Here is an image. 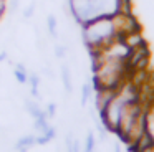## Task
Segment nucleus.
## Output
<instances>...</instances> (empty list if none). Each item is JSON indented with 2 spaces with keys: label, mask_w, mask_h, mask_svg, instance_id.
Listing matches in <instances>:
<instances>
[{
  "label": "nucleus",
  "mask_w": 154,
  "mask_h": 152,
  "mask_svg": "<svg viewBox=\"0 0 154 152\" xmlns=\"http://www.w3.org/2000/svg\"><path fill=\"white\" fill-rule=\"evenodd\" d=\"M28 84H30L32 88V96L33 98H38V86H40V76L37 74V73H32V74H28Z\"/></svg>",
  "instance_id": "9"
},
{
  "label": "nucleus",
  "mask_w": 154,
  "mask_h": 152,
  "mask_svg": "<svg viewBox=\"0 0 154 152\" xmlns=\"http://www.w3.org/2000/svg\"><path fill=\"white\" fill-rule=\"evenodd\" d=\"M33 12H35V0H33V2H32L28 7H27V8L23 10V18H32Z\"/></svg>",
  "instance_id": "15"
},
{
  "label": "nucleus",
  "mask_w": 154,
  "mask_h": 152,
  "mask_svg": "<svg viewBox=\"0 0 154 152\" xmlns=\"http://www.w3.org/2000/svg\"><path fill=\"white\" fill-rule=\"evenodd\" d=\"M93 91H94V86L91 83H85L83 88H81V106H86L88 99L93 96Z\"/></svg>",
  "instance_id": "10"
},
{
  "label": "nucleus",
  "mask_w": 154,
  "mask_h": 152,
  "mask_svg": "<svg viewBox=\"0 0 154 152\" xmlns=\"http://www.w3.org/2000/svg\"><path fill=\"white\" fill-rule=\"evenodd\" d=\"M25 108H27L28 114H30L33 119L40 117V116H47V112L40 108V104L35 102V101H32V99H27V101H25ZM47 117H48V116H47Z\"/></svg>",
  "instance_id": "5"
},
{
  "label": "nucleus",
  "mask_w": 154,
  "mask_h": 152,
  "mask_svg": "<svg viewBox=\"0 0 154 152\" xmlns=\"http://www.w3.org/2000/svg\"><path fill=\"white\" fill-rule=\"evenodd\" d=\"M144 132L154 142V99L144 106Z\"/></svg>",
  "instance_id": "2"
},
{
  "label": "nucleus",
  "mask_w": 154,
  "mask_h": 152,
  "mask_svg": "<svg viewBox=\"0 0 154 152\" xmlns=\"http://www.w3.org/2000/svg\"><path fill=\"white\" fill-rule=\"evenodd\" d=\"M55 135H57V129L50 126V127H48V131H45L43 134L35 135V137H37V144L38 145H45V144H48L50 141H53Z\"/></svg>",
  "instance_id": "7"
},
{
  "label": "nucleus",
  "mask_w": 154,
  "mask_h": 152,
  "mask_svg": "<svg viewBox=\"0 0 154 152\" xmlns=\"http://www.w3.org/2000/svg\"><path fill=\"white\" fill-rule=\"evenodd\" d=\"M14 76L17 78V81L20 84H25L28 81V71H27V66L22 65V63H17L15 65V69H14Z\"/></svg>",
  "instance_id": "6"
},
{
  "label": "nucleus",
  "mask_w": 154,
  "mask_h": 152,
  "mask_svg": "<svg viewBox=\"0 0 154 152\" xmlns=\"http://www.w3.org/2000/svg\"><path fill=\"white\" fill-rule=\"evenodd\" d=\"M47 28H48V33L53 36V40H57L58 38V20L53 13H50L47 17Z\"/></svg>",
  "instance_id": "8"
},
{
  "label": "nucleus",
  "mask_w": 154,
  "mask_h": 152,
  "mask_svg": "<svg viewBox=\"0 0 154 152\" xmlns=\"http://www.w3.org/2000/svg\"><path fill=\"white\" fill-rule=\"evenodd\" d=\"M35 131L38 132V134H43L45 131H48V127H50V124H48V117L47 116H40V117L35 119V124H33Z\"/></svg>",
  "instance_id": "11"
},
{
  "label": "nucleus",
  "mask_w": 154,
  "mask_h": 152,
  "mask_svg": "<svg viewBox=\"0 0 154 152\" xmlns=\"http://www.w3.org/2000/svg\"><path fill=\"white\" fill-rule=\"evenodd\" d=\"M66 55H68V45H65V43H57V45H55V56H57L58 59H63Z\"/></svg>",
  "instance_id": "12"
},
{
  "label": "nucleus",
  "mask_w": 154,
  "mask_h": 152,
  "mask_svg": "<svg viewBox=\"0 0 154 152\" xmlns=\"http://www.w3.org/2000/svg\"><path fill=\"white\" fill-rule=\"evenodd\" d=\"M45 112H47L48 119H51L55 114H57V104H55V102H50V104L47 106V109H45Z\"/></svg>",
  "instance_id": "14"
},
{
  "label": "nucleus",
  "mask_w": 154,
  "mask_h": 152,
  "mask_svg": "<svg viewBox=\"0 0 154 152\" xmlns=\"http://www.w3.org/2000/svg\"><path fill=\"white\" fill-rule=\"evenodd\" d=\"M114 152H121V149H119V144H114Z\"/></svg>",
  "instance_id": "17"
},
{
  "label": "nucleus",
  "mask_w": 154,
  "mask_h": 152,
  "mask_svg": "<svg viewBox=\"0 0 154 152\" xmlns=\"http://www.w3.org/2000/svg\"><path fill=\"white\" fill-rule=\"evenodd\" d=\"M60 73H61V81H63V86H65V91L70 94L73 91V83H71V71H70V66L66 63H63L60 68Z\"/></svg>",
  "instance_id": "4"
},
{
  "label": "nucleus",
  "mask_w": 154,
  "mask_h": 152,
  "mask_svg": "<svg viewBox=\"0 0 154 152\" xmlns=\"http://www.w3.org/2000/svg\"><path fill=\"white\" fill-rule=\"evenodd\" d=\"M94 144H96V141H94L93 132H88L86 142H85V150L83 152H94Z\"/></svg>",
  "instance_id": "13"
},
{
  "label": "nucleus",
  "mask_w": 154,
  "mask_h": 152,
  "mask_svg": "<svg viewBox=\"0 0 154 152\" xmlns=\"http://www.w3.org/2000/svg\"><path fill=\"white\" fill-rule=\"evenodd\" d=\"M81 40L90 51H100L111 41L119 38L116 22L113 17H100L80 26Z\"/></svg>",
  "instance_id": "1"
},
{
  "label": "nucleus",
  "mask_w": 154,
  "mask_h": 152,
  "mask_svg": "<svg viewBox=\"0 0 154 152\" xmlns=\"http://www.w3.org/2000/svg\"><path fill=\"white\" fill-rule=\"evenodd\" d=\"M4 12H5V0H0V18H2Z\"/></svg>",
  "instance_id": "16"
},
{
  "label": "nucleus",
  "mask_w": 154,
  "mask_h": 152,
  "mask_svg": "<svg viewBox=\"0 0 154 152\" xmlns=\"http://www.w3.org/2000/svg\"><path fill=\"white\" fill-rule=\"evenodd\" d=\"M35 144H37V137L33 134H28V135H23V137L18 139L17 144H15V149L18 152H28Z\"/></svg>",
  "instance_id": "3"
}]
</instances>
